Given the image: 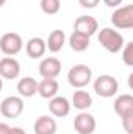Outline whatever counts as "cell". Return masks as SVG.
I'll return each instance as SVG.
<instances>
[{"label": "cell", "instance_id": "25", "mask_svg": "<svg viewBox=\"0 0 133 134\" xmlns=\"http://www.w3.org/2000/svg\"><path fill=\"white\" fill-rule=\"evenodd\" d=\"M11 133V126H8L6 123H0V134H9Z\"/></svg>", "mask_w": 133, "mask_h": 134}, {"label": "cell", "instance_id": "7", "mask_svg": "<svg viewBox=\"0 0 133 134\" xmlns=\"http://www.w3.org/2000/svg\"><path fill=\"white\" fill-rule=\"evenodd\" d=\"M74 130L78 134H93L96 130V119L93 114L81 111L74 119Z\"/></svg>", "mask_w": 133, "mask_h": 134}, {"label": "cell", "instance_id": "9", "mask_svg": "<svg viewBox=\"0 0 133 134\" xmlns=\"http://www.w3.org/2000/svg\"><path fill=\"white\" fill-rule=\"evenodd\" d=\"M21 73V64L13 56H3L0 59V75L5 80H16Z\"/></svg>", "mask_w": 133, "mask_h": 134}, {"label": "cell", "instance_id": "6", "mask_svg": "<svg viewBox=\"0 0 133 134\" xmlns=\"http://www.w3.org/2000/svg\"><path fill=\"white\" fill-rule=\"evenodd\" d=\"M0 112L6 119H17L24 112V100L22 97H6L0 103Z\"/></svg>", "mask_w": 133, "mask_h": 134}, {"label": "cell", "instance_id": "21", "mask_svg": "<svg viewBox=\"0 0 133 134\" xmlns=\"http://www.w3.org/2000/svg\"><path fill=\"white\" fill-rule=\"evenodd\" d=\"M122 61H124L127 66L133 67V41L129 42V44L124 47V50H122Z\"/></svg>", "mask_w": 133, "mask_h": 134}, {"label": "cell", "instance_id": "18", "mask_svg": "<svg viewBox=\"0 0 133 134\" xmlns=\"http://www.w3.org/2000/svg\"><path fill=\"white\" fill-rule=\"evenodd\" d=\"M66 44V34L63 30H53L47 37V48L52 53H58Z\"/></svg>", "mask_w": 133, "mask_h": 134}, {"label": "cell", "instance_id": "14", "mask_svg": "<svg viewBox=\"0 0 133 134\" xmlns=\"http://www.w3.org/2000/svg\"><path fill=\"white\" fill-rule=\"evenodd\" d=\"M34 134H55L57 133V122L50 115H41L33 125Z\"/></svg>", "mask_w": 133, "mask_h": 134}, {"label": "cell", "instance_id": "1", "mask_svg": "<svg viewBox=\"0 0 133 134\" xmlns=\"http://www.w3.org/2000/svg\"><path fill=\"white\" fill-rule=\"evenodd\" d=\"M97 37H99L100 45L110 53H119L121 50H124V37H122V34L119 31H116V30H113V28H110V27L102 28Z\"/></svg>", "mask_w": 133, "mask_h": 134}, {"label": "cell", "instance_id": "23", "mask_svg": "<svg viewBox=\"0 0 133 134\" xmlns=\"http://www.w3.org/2000/svg\"><path fill=\"white\" fill-rule=\"evenodd\" d=\"M99 2L100 0H78L80 6L85 8V9H93V8H96V6L99 5Z\"/></svg>", "mask_w": 133, "mask_h": 134}, {"label": "cell", "instance_id": "16", "mask_svg": "<svg viewBox=\"0 0 133 134\" xmlns=\"http://www.w3.org/2000/svg\"><path fill=\"white\" fill-rule=\"evenodd\" d=\"M113 108H114V112H116L119 117L133 112V95H130V94H122V95H119V97L114 100V103H113Z\"/></svg>", "mask_w": 133, "mask_h": 134}, {"label": "cell", "instance_id": "19", "mask_svg": "<svg viewBox=\"0 0 133 134\" xmlns=\"http://www.w3.org/2000/svg\"><path fill=\"white\" fill-rule=\"evenodd\" d=\"M89 44H91V37L83 33L74 31L69 36V45L74 52H85V50H88Z\"/></svg>", "mask_w": 133, "mask_h": 134}, {"label": "cell", "instance_id": "17", "mask_svg": "<svg viewBox=\"0 0 133 134\" xmlns=\"http://www.w3.org/2000/svg\"><path fill=\"white\" fill-rule=\"evenodd\" d=\"M93 104V97L89 95V92L83 91V89H77L72 95V106L78 111H86L89 109Z\"/></svg>", "mask_w": 133, "mask_h": 134}, {"label": "cell", "instance_id": "4", "mask_svg": "<svg viewBox=\"0 0 133 134\" xmlns=\"http://www.w3.org/2000/svg\"><path fill=\"white\" fill-rule=\"evenodd\" d=\"M111 22L119 30H130L133 28V3L119 6L111 14Z\"/></svg>", "mask_w": 133, "mask_h": 134}, {"label": "cell", "instance_id": "12", "mask_svg": "<svg viewBox=\"0 0 133 134\" xmlns=\"http://www.w3.org/2000/svg\"><path fill=\"white\" fill-rule=\"evenodd\" d=\"M70 106L72 103L67 100L66 97H55L49 101V111L55 115V117H66L70 112Z\"/></svg>", "mask_w": 133, "mask_h": 134}, {"label": "cell", "instance_id": "15", "mask_svg": "<svg viewBox=\"0 0 133 134\" xmlns=\"http://www.w3.org/2000/svg\"><path fill=\"white\" fill-rule=\"evenodd\" d=\"M58 81L57 80H49V78H42L39 81V89H38V94L42 97V98H47V100H52L57 97L58 94Z\"/></svg>", "mask_w": 133, "mask_h": 134}, {"label": "cell", "instance_id": "13", "mask_svg": "<svg viewBox=\"0 0 133 134\" xmlns=\"http://www.w3.org/2000/svg\"><path fill=\"white\" fill-rule=\"evenodd\" d=\"M38 89H39V83L33 76H24L17 83V92L21 97H25V98H30V97L36 95Z\"/></svg>", "mask_w": 133, "mask_h": 134}, {"label": "cell", "instance_id": "26", "mask_svg": "<svg viewBox=\"0 0 133 134\" xmlns=\"http://www.w3.org/2000/svg\"><path fill=\"white\" fill-rule=\"evenodd\" d=\"M9 134H27L22 128H19V126H14V128H11V133Z\"/></svg>", "mask_w": 133, "mask_h": 134}, {"label": "cell", "instance_id": "24", "mask_svg": "<svg viewBox=\"0 0 133 134\" xmlns=\"http://www.w3.org/2000/svg\"><path fill=\"white\" fill-rule=\"evenodd\" d=\"M103 3L106 6H110V8H116V6H119L122 3V0H103Z\"/></svg>", "mask_w": 133, "mask_h": 134}, {"label": "cell", "instance_id": "22", "mask_svg": "<svg viewBox=\"0 0 133 134\" xmlns=\"http://www.w3.org/2000/svg\"><path fill=\"white\" fill-rule=\"evenodd\" d=\"M121 122H122L124 131L127 134H133V112L122 115V117H121Z\"/></svg>", "mask_w": 133, "mask_h": 134}, {"label": "cell", "instance_id": "10", "mask_svg": "<svg viewBox=\"0 0 133 134\" xmlns=\"http://www.w3.org/2000/svg\"><path fill=\"white\" fill-rule=\"evenodd\" d=\"M97 30H99V24L93 16H80L74 22V31L83 33L86 36H89V37L97 33Z\"/></svg>", "mask_w": 133, "mask_h": 134}, {"label": "cell", "instance_id": "3", "mask_svg": "<svg viewBox=\"0 0 133 134\" xmlns=\"http://www.w3.org/2000/svg\"><path fill=\"white\" fill-rule=\"evenodd\" d=\"M94 92L99 95V97H103V98H110L113 95L117 94L119 91V83L117 80L113 76V75H100L94 80Z\"/></svg>", "mask_w": 133, "mask_h": 134}, {"label": "cell", "instance_id": "11", "mask_svg": "<svg viewBox=\"0 0 133 134\" xmlns=\"http://www.w3.org/2000/svg\"><path fill=\"white\" fill-rule=\"evenodd\" d=\"M45 50H47V41H44L42 37H32L25 44V52H27L28 58H32V59L42 58Z\"/></svg>", "mask_w": 133, "mask_h": 134}, {"label": "cell", "instance_id": "27", "mask_svg": "<svg viewBox=\"0 0 133 134\" xmlns=\"http://www.w3.org/2000/svg\"><path fill=\"white\" fill-rule=\"evenodd\" d=\"M127 83H129V87L133 91V72L129 75V80H127Z\"/></svg>", "mask_w": 133, "mask_h": 134}, {"label": "cell", "instance_id": "2", "mask_svg": "<svg viewBox=\"0 0 133 134\" xmlns=\"http://www.w3.org/2000/svg\"><path fill=\"white\" fill-rule=\"evenodd\" d=\"M91 80H93V70L85 64H77L67 72V81L75 89H83L85 86L89 84Z\"/></svg>", "mask_w": 133, "mask_h": 134}, {"label": "cell", "instance_id": "8", "mask_svg": "<svg viewBox=\"0 0 133 134\" xmlns=\"http://www.w3.org/2000/svg\"><path fill=\"white\" fill-rule=\"evenodd\" d=\"M60 73H61V63H60L58 58L49 56V58H44L41 61V64H39V75L42 78L55 80Z\"/></svg>", "mask_w": 133, "mask_h": 134}, {"label": "cell", "instance_id": "5", "mask_svg": "<svg viewBox=\"0 0 133 134\" xmlns=\"http://www.w3.org/2000/svg\"><path fill=\"white\" fill-rule=\"evenodd\" d=\"M22 48H24V41H22L21 34L5 33L0 37V50L3 55H6V56L17 55Z\"/></svg>", "mask_w": 133, "mask_h": 134}, {"label": "cell", "instance_id": "20", "mask_svg": "<svg viewBox=\"0 0 133 134\" xmlns=\"http://www.w3.org/2000/svg\"><path fill=\"white\" fill-rule=\"evenodd\" d=\"M61 8V2L60 0H41V9L45 13V14H57Z\"/></svg>", "mask_w": 133, "mask_h": 134}]
</instances>
